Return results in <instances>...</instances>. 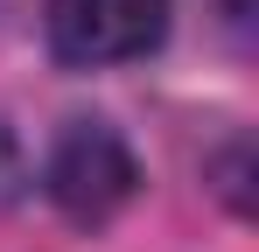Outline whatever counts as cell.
<instances>
[{
  "label": "cell",
  "mask_w": 259,
  "mask_h": 252,
  "mask_svg": "<svg viewBox=\"0 0 259 252\" xmlns=\"http://www.w3.org/2000/svg\"><path fill=\"white\" fill-rule=\"evenodd\" d=\"M7 7H21V0H0V14H7Z\"/></svg>",
  "instance_id": "5b68a950"
},
{
  "label": "cell",
  "mask_w": 259,
  "mask_h": 252,
  "mask_svg": "<svg viewBox=\"0 0 259 252\" xmlns=\"http://www.w3.org/2000/svg\"><path fill=\"white\" fill-rule=\"evenodd\" d=\"M42 189L49 203L63 210L70 224H105L112 210L133 203L140 189V161H133L126 133L112 119H70L49 147V168H42Z\"/></svg>",
  "instance_id": "6da1fadb"
},
{
  "label": "cell",
  "mask_w": 259,
  "mask_h": 252,
  "mask_svg": "<svg viewBox=\"0 0 259 252\" xmlns=\"http://www.w3.org/2000/svg\"><path fill=\"white\" fill-rule=\"evenodd\" d=\"M168 28V0H42L49 56L70 70H112L147 56Z\"/></svg>",
  "instance_id": "7a4b0ae2"
},
{
  "label": "cell",
  "mask_w": 259,
  "mask_h": 252,
  "mask_svg": "<svg viewBox=\"0 0 259 252\" xmlns=\"http://www.w3.org/2000/svg\"><path fill=\"white\" fill-rule=\"evenodd\" d=\"M21 189H28V161H21L14 126L0 119V210H14V203H21Z\"/></svg>",
  "instance_id": "3957f363"
},
{
  "label": "cell",
  "mask_w": 259,
  "mask_h": 252,
  "mask_svg": "<svg viewBox=\"0 0 259 252\" xmlns=\"http://www.w3.org/2000/svg\"><path fill=\"white\" fill-rule=\"evenodd\" d=\"M217 7H224L231 21H245V14H252V0H217Z\"/></svg>",
  "instance_id": "277c9868"
}]
</instances>
